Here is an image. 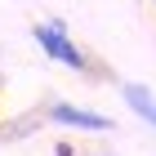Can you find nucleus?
<instances>
[{
    "label": "nucleus",
    "mask_w": 156,
    "mask_h": 156,
    "mask_svg": "<svg viewBox=\"0 0 156 156\" xmlns=\"http://www.w3.org/2000/svg\"><path fill=\"white\" fill-rule=\"evenodd\" d=\"M152 5H156V0H152Z\"/></svg>",
    "instance_id": "4"
},
{
    "label": "nucleus",
    "mask_w": 156,
    "mask_h": 156,
    "mask_svg": "<svg viewBox=\"0 0 156 156\" xmlns=\"http://www.w3.org/2000/svg\"><path fill=\"white\" fill-rule=\"evenodd\" d=\"M120 98L129 103V112H134V116H143L147 125L156 129V94L147 89V85H120Z\"/></svg>",
    "instance_id": "3"
},
{
    "label": "nucleus",
    "mask_w": 156,
    "mask_h": 156,
    "mask_svg": "<svg viewBox=\"0 0 156 156\" xmlns=\"http://www.w3.org/2000/svg\"><path fill=\"white\" fill-rule=\"evenodd\" d=\"M31 40L49 54V62H62V67H72V72H89L85 49H76V40L67 36L62 23H36V27H31Z\"/></svg>",
    "instance_id": "1"
},
{
    "label": "nucleus",
    "mask_w": 156,
    "mask_h": 156,
    "mask_svg": "<svg viewBox=\"0 0 156 156\" xmlns=\"http://www.w3.org/2000/svg\"><path fill=\"white\" fill-rule=\"evenodd\" d=\"M49 120L54 125H67V129H89V134H107L112 129V116L89 112V107H72V103H54L49 107Z\"/></svg>",
    "instance_id": "2"
}]
</instances>
